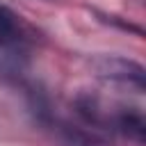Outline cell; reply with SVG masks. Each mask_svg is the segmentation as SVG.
Returning a JSON list of instances; mask_svg holds the SVG:
<instances>
[{
  "label": "cell",
  "instance_id": "cell-1",
  "mask_svg": "<svg viewBox=\"0 0 146 146\" xmlns=\"http://www.w3.org/2000/svg\"><path fill=\"white\" fill-rule=\"evenodd\" d=\"M91 68L96 71V75L105 82H114V84H123V87H132L137 91H144V66L119 57V55H100L91 59Z\"/></svg>",
  "mask_w": 146,
  "mask_h": 146
},
{
  "label": "cell",
  "instance_id": "cell-2",
  "mask_svg": "<svg viewBox=\"0 0 146 146\" xmlns=\"http://www.w3.org/2000/svg\"><path fill=\"white\" fill-rule=\"evenodd\" d=\"M32 32L25 25V21L14 14L9 7L0 5V48L5 50H21L30 41Z\"/></svg>",
  "mask_w": 146,
  "mask_h": 146
},
{
  "label": "cell",
  "instance_id": "cell-3",
  "mask_svg": "<svg viewBox=\"0 0 146 146\" xmlns=\"http://www.w3.org/2000/svg\"><path fill=\"white\" fill-rule=\"evenodd\" d=\"M110 128H116L119 132H123L125 137L135 139L137 144H144V137H146V121H144L141 112H137V110L121 107L119 112L112 114Z\"/></svg>",
  "mask_w": 146,
  "mask_h": 146
}]
</instances>
